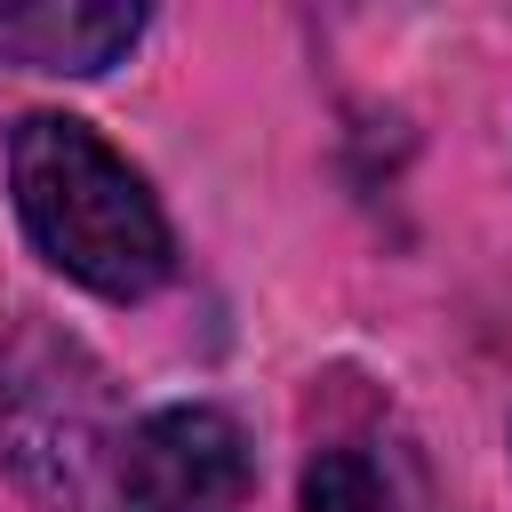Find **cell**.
Listing matches in <instances>:
<instances>
[{"label":"cell","instance_id":"cell-1","mask_svg":"<svg viewBox=\"0 0 512 512\" xmlns=\"http://www.w3.org/2000/svg\"><path fill=\"white\" fill-rule=\"evenodd\" d=\"M8 192L24 240L88 296L136 304L176 272V232L152 184L72 112H24L8 136Z\"/></svg>","mask_w":512,"mask_h":512},{"label":"cell","instance_id":"cell-2","mask_svg":"<svg viewBox=\"0 0 512 512\" xmlns=\"http://www.w3.org/2000/svg\"><path fill=\"white\" fill-rule=\"evenodd\" d=\"M128 408L112 368L56 320L0 344V464L32 512H128Z\"/></svg>","mask_w":512,"mask_h":512},{"label":"cell","instance_id":"cell-3","mask_svg":"<svg viewBox=\"0 0 512 512\" xmlns=\"http://www.w3.org/2000/svg\"><path fill=\"white\" fill-rule=\"evenodd\" d=\"M256 488V456L232 408L176 400L136 416L128 432V512H240Z\"/></svg>","mask_w":512,"mask_h":512},{"label":"cell","instance_id":"cell-4","mask_svg":"<svg viewBox=\"0 0 512 512\" xmlns=\"http://www.w3.org/2000/svg\"><path fill=\"white\" fill-rule=\"evenodd\" d=\"M144 40L136 0H0V64L96 80Z\"/></svg>","mask_w":512,"mask_h":512},{"label":"cell","instance_id":"cell-5","mask_svg":"<svg viewBox=\"0 0 512 512\" xmlns=\"http://www.w3.org/2000/svg\"><path fill=\"white\" fill-rule=\"evenodd\" d=\"M296 496H304V512H400L392 488H384V472H376L360 448H320V456L304 464Z\"/></svg>","mask_w":512,"mask_h":512}]
</instances>
